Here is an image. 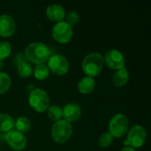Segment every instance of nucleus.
<instances>
[{"label": "nucleus", "instance_id": "nucleus-13", "mask_svg": "<svg viewBox=\"0 0 151 151\" xmlns=\"http://www.w3.org/2000/svg\"><path fill=\"white\" fill-rule=\"evenodd\" d=\"M46 16L47 18L55 23H58L61 21H64V19L65 18V11L64 7L58 4H50L46 8Z\"/></svg>", "mask_w": 151, "mask_h": 151}, {"label": "nucleus", "instance_id": "nucleus-6", "mask_svg": "<svg viewBox=\"0 0 151 151\" xmlns=\"http://www.w3.org/2000/svg\"><path fill=\"white\" fill-rule=\"evenodd\" d=\"M147 139V131L141 125H135L128 130L127 139L124 141L125 147H132L134 150L144 145Z\"/></svg>", "mask_w": 151, "mask_h": 151}, {"label": "nucleus", "instance_id": "nucleus-2", "mask_svg": "<svg viewBox=\"0 0 151 151\" xmlns=\"http://www.w3.org/2000/svg\"><path fill=\"white\" fill-rule=\"evenodd\" d=\"M104 65V62L102 54L99 52H90L83 58L81 68L86 76L94 78L102 73Z\"/></svg>", "mask_w": 151, "mask_h": 151}, {"label": "nucleus", "instance_id": "nucleus-15", "mask_svg": "<svg viewBox=\"0 0 151 151\" xmlns=\"http://www.w3.org/2000/svg\"><path fill=\"white\" fill-rule=\"evenodd\" d=\"M96 87V81L92 77L85 76L78 82L77 88L78 91L82 95H89L91 94Z\"/></svg>", "mask_w": 151, "mask_h": 151}, {"label": "nucleus", "instance_id": "nucleus-4", "mask_svg": "<svg viewBox=\"0 0 151 151\" xmlns=\"http://www.w3.org/2000/svg\"><path fill=\"white\" fill-rule=\"evenodd\" d=\"M128 130L129 120L125 114L118 113L111 119L108 132L113 136V138H122L127 134Z\"/></svg>", "mask_w": 151, "mask_h": 151}, {"label": "nucleus", "instance_id": "nucleus-25", "mask_svg": "<svg viewBox=\"0 0 151 151\" xmlns=\"http://www.w3.org/2000/svg\"><path fill=\"white\" fill-rule=\"evenodd\" d=\"M120 151H136L134 148H132V147H129V146H127V147H124L122 150Z\"/></svg>", "mask_w": 151, "mask_h": 151}, {"label": "nucleus", "instance_id": "nucleus-10", "mask_svg": "<svg viewBox=\"0 0 151 151\" xmlns=\"http://www.w3.org/2000/svg\"><path fill=\"white\" fill-rule=\"evenodd\" d=\"M5 142L6 143L15 151L24 150L27 147V138L24 134L12 129V131L6 133L5 134Z\"/></svg>", "mask_w": 151, "mask_h": 151}, {"label": "nucleus", "instance_id": "nucleus-14", "mask_svg": "<svg viewBox=\"0 0 151 151\" xmlns=\"http://www.w3.org/2000/svg\"><path fill=\"white\" fill-rule=\"evenodd\" d=\"M129 72L126 66L116 70L112 76V83L117 88H122L126 86L129 81Z\"/></svg>", "mask_w": 151, "mask_h": 151}, {"label": "nucleus", "instance_id": "nucleus-26", "mask_svg": "<svg viewBox=\"0 0 151 151\" xmlns=\"http://www.w3.org/2000/svg\"><path fill=\"white\" fill-rule=\"evenodd\" d=\"M4 68V61H0V70Z\"/></svg>", "mask_w": 151, "mask_h": 151}, {"label": "nucleus", "instance_id": "nucleus-21", "mask_svg": "<svg viewBox=\"0 0 151 151\" xmlns=\"http://www.w3.org/2000/svg\"><path fill=\"white\" fill-rule=\"evenodd\" d=\"M12 79L10 75L4 72H0V95L5 94L11 88Z\"/></svg>", "mask_w": 151, "mask_h": 151}, {"label": "nucleus", "instance_id": "nucleus-8", "mask_svg": "<svg viewBox=\"0 0 151 151\" xmlns=\"http://www.w3.org/2000/svg\"><path fill=\"white\" fill-rule=\"evenodd\" d=\"M48 68L56 75H65L70 69V65L65 57L61 54H53L48 59Z\"/></svg>", "mask_w": 151, "mask_h": 151}, {"label": "nucleus", "instance_id": "nucleus-17", "mask_svg": "<svg viewBox=\"0 0 151 151\" xmlns=\"http://www.w3.org/2000/svg\"><path fill=\"white\" fill-rule=\"evenodd\" d=\"M31 126H32V124H31L30 119L24 116L19 117L15 120V123H14V127L16 128L15 130H17L22 134L28 132L31 129Z\"/></svg>", "mask_w": 151, "mask_h": 151}, {"label": "nucleus", "instance_id": "nucleus-9", "mask_svg": "<svg viewBox=\"0 0 151 151\" xmlns=\"http://www.w3.org/2000/svg\"><path fill=\"white\" fill-rule=\"evenodd\" d=\"M104 62L109 68L116 71L125 66V57L119 50L111 49L105 53Z\"/></svg>", "mask_w": 151, "mask_h": 151}, {"label": "nucleus", "instance_id": "nucleus-7", "mask_svg": "<svg viewBox=\"0 0 151 151\" xmlns=\"http://www.w3.org/2000/svg\"><path fill=\"white\" fill-rule=\"evenodd\" d=\"M52 38L60 44H66L71 42L73 36V29L65 21L56 23L51 30Z\"/></svg>", "mask_w": 151, "mask_h": 151}, {"label": "nucleus", "instance_id": "nucleus-3", "mask_svg": "<svg viewBox=\"0 0 151 151\" xmlns=\"http://www.w3.org/2000/svg\"><path fill=\"white\" fill-rule=\"evenodd\" d=\"M30 107L38 113L45 112L50 106V97L47 92L42 88H35L28 95Z\"/></svg>", "mask_w": 151, "mask_h": 151}, {"label": "nucleus", "instance_id": "nucleus-23", "mask_svg": "<svg viewBox=\"0 0 151 151\" xmlns=\"http://www.w3.org/2000/svg\"><path fill=\"white\" fill-rule=\"evenodd\" d=\"M12 53V45L6 41L0 42V61H4Z\"/></svg>", "mask_w": 151, "mask_h": 151}, {"label": "nucleus", "instance_id": "nucleus-19", "mask_svg": "<svg viewBox=\"0 0 151 151\" xmlns=\"http://www.w3.org/2000/svg\"><path fill=\"white\" fill-rule=\"evenodd\" d=\"M47 114L49 119L55 123L63 119V109L56 104L50 105L47 110Z\"/></svg>", "mask_w": 151, "mask_h": 151}, {"label": "nucleus", "instance_id": "nucleus-5", "mask_svg": "<svg viewBox=\"0 0 151 151\" xmlns=\"http://www.w3.org/2000/svg\"><path fill=\"white\" fill-rule=\"evenodd\" d=\"M72 134V124L64 119L55 122L51 127V138L56 143L58 144H64L70 140Z\"/></svg>", "mask_w": 151, "mask_h": 151}, {"label": "nucleus", "instance_id": "nucleus-20", "mask_svg": "<svg viewBox=\"0 0 151 151\" xmlns=\"http://www.w3.org/2000/svg\"><path fill=\"white\" fill-rule=\"evenodd\" d=\"M17 73L19 76L21 78H28L33 73V68L29 62L27 61H22L18 65L17 67Z\"/></svg>", "mask_w": 151, "mask_h": 151}, {"label": "nucleus", "instance_id": "nucleus-1", "mask_svg": "<svg viewBox=\"0 0 151 151\" xmlns=\"http://www.w3.org/2000/svg\"><path fill=\"white\" fill-rule=\"evenodd\" d=\"M50 56L51 51L50 48L41 42H31L25 49V57L27 62L35 65L45 64Z\"/></svg>", "mask_w": 151, "mask_h": 151}, {"label": "nucleus", "instance_id": "nucleus-12", "mask_svg": "<svg viewBox=\"0 0 151 151\" xmlns=\"http://www.w3.org/2000/svg\"><path fill=\"white\" fill-rule=\"evenodd\" d=\"M81 116V108L78 104L69 103L63 108V119L68 123L76 122Z\"/></svg>", "mask_w": 151, "mask_h": 151}, {"label": "nucleus", "instance_id": "nucleus-24", "mask_svg": "<svg viewBox=\"0 0 151 151\" xmlns=\"http://www.w3.org/2000/svg\"><path fill=\"white\" fill-rule=\"evenodd\" d=\"M65 17H66L65 22L68 23L71 27L76 25L80 21V19H81L80 14L75 11H71L70 12L67 13V15H65Z\"/></svg>", "mask_w": 151, "mask_h": 151}, {"label": "nucleus", "instance_id": "nucleus-16", "mask_svg": "<svg viewBox=\"0 0 151 151\" xmlns=\"http://www.w3.org/2000/svg\"><path fill=\"white\" fill-rule=\"evenodd\" d=\"M15 120L6 113H0V132L8 133L14 128Z\"/></svg>", "mask_w": 151, "mask_h": 151}, {"label": "nucleus", "instance_id": "nucleus-22", "mask_svg": "<svg viewBox=\"0 0 151 151\" xmlns=\"http://www.w3.org/2000/svg\"><path fill=\"white\" fill-rule=\"evenodd\" d=\"M113 140V136L109 132H104L98 138V146L102 149L108 148L112 144Z\"/></svg>", "mask_w": 151, "mask_h": 151}, {"label": "nucleus", "instance_id": "nucleus-18", "mask_svg": "<svg viewBox=\"0 0 151 151\" xmlns=\"http://www.w3.org/2000/svg\"><path fill=\"white\" fill-rule=\"evenodd\" d=\"M33 73H34L35 78L37 79L38 81H44L50 76V71L48 68L47 65L42 64V65H35V69L33 70Z\"/></svg>", "mask_w": 151, "mask_h": 151}, {"label": "nucleus", "instance_id": "nucleus-11", "mask_svg": "<svg viewBox=\"0 0 151 151\" xmlns=\"http://www.w3.org/2000/svg\"><path fill=\"white\" fill-rule=\"evenodd\" d=\"M16 31V22L9 14L0 15V36L8 38Z\"/></svg>", "mask_w": 151, "mask_h": 151}]
</instances>
